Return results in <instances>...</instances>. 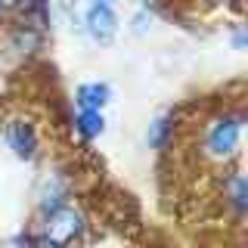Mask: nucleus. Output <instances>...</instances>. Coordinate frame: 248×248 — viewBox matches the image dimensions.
Masks as SVG:
<instances>
[{
	"instance_id": "obj_4",
	"label": "nucleus",
	"mask_w": 248,
	"mask_h": 248,
	"mask_svg": "<svg viewBox=\"0 0 248 248\" xmlns=\"http://www.w3.org/2000/svg\"><path fill=\"white\" fill-rule=\"evenodd\" d=\"M3 140H6V146L13 149L16 158L31 161V158L37 155V130H34V124H31V121H22V118L6 121Z\"/></svg>"
},
{
	"instance_id": "obj_11",
	"label": "nucleus",
	"mask_w": 248,
	"mask_h": 248,
	"mask_svg": "<svg viewBox=\"0 0 248 248\" xmlns=\"http://www.w3.org/2000/svg\"><path fill=\"white\" fill-rule=\"evenodd\" d=\"M149 25H152V16H149V10H140V13L134 16V34L143 37L146 31H149Z\"/></svg>"
},
{
	"instance_id": "obj_1",
	"label": "nucleus",
	"mask_w": 248,
	"mask_h": 248,
	"mask_svg": "<svg viewBox=\"0 0 248 248\" xmlns=\"http://www.w3.org/2000/svg\"><path fill=\"white\" fill-rule=\"evenodd\" d=\"M245 108H232V112H220L205 124L202 134V155L208 161H230L239 155L242 146V130H245Z\"/></svg>"
},
{
	"instance_id": "obj_9",
	"label": "nucleus",
	"mask_w": 248,
	"mask_h": 248,
	"mask_svg": "<svg viewBox=\"0 0 248 248\" xmlns=\"http://www.w3.org/2000/svg\"><path fill=\"white\" fill-rule=\"evenodd\" d=\"M223 199H227V205L232 208V214L242 220L245 208H248V183H245L242 170H232L230 174V183H227V189H223Z\"/></svg>"
},
{
	"instance_id": "obj_12",
	"label": "nucleus",
	"mask_w": 248,
	"mask_h": 248,
	"mask_svg": "<svg viewBox=\"0 0 248 248\" xmlns=\"http://www.w3.org/2000/svg\"><path fill=\"white\" fill-rule=\"evenodd\" d=\"M25 248H59V245L50 242V239L41 232V236H25Z\"/></svg>"
},
{
	"instance_id": "obj_2",
	"label": "nucleus",
	"mask_w": 248,
	"mask_h": 248,
	"mask_svg": "<svg viewBox=\"0 0 248 248\" xmlns=\"http://www.w3.org/2000/svg\"><path fill=\"white\" fill-rule=\"evenodd\" d=\"M44 220H46V223H44V236L50 239V242H56L59 248L78 242V239L84 236V230H87L84 214L78 211V208H72V205H62L59 211L46 214Z\"/></svg>"
},
{
	"instance_id": "obj_8",
	"label": "nucleus",
	"mask_w": 248,
	"mask_h": 248,
	"mask_svg": "<svg viewBox=\"0 0 248 248\" xmlns=\"http://www.w3.org/2000/svg\"><path fill=\"white\" fill-rule=\"evenodd\" d=\"M75 103L81 108H99V112H103V106L112 103V87H108L106 81L81 84V87L75 90Z\"/></svg>"
},
{
	"instance_id": "obj_13",
	"label": "nucleus",
	"mask_w": 248,
	"mask_h": 248,
	"mask_svg": "<svg viewBox=\"0 0 248 248\" xmlns=\"http://www.w3.org/2000/svg\"><path fill=\"white\" fill-rule=\"evenodd\" d=\"M232 46H236V50H245L248 46V31L242 25H236V31H232Z\"/></svg>"
},
{
	"instance_id": "obj_16",
	"label": "nucleus",
	"mask_w": 248,
	"mask_h": 248,
	"mask_svg": "<svg viewBox=\"0 0 248 248\" xmlns=\"http://www.w3.org/2000/svg\"><path fill=\"white\" fill-rule=\"evenodd\" d=\"M93 3H108V6H112V0H93Z\"/></svg>"
},
{
	"instance_id": "obj_7",
	"label": "nucleus",
	"mask_w": 248,
	"mask_h": 248,
	"mask_svg": "<svg viewBox=\"0 0 248 248\" xmlns=\"http://www.w3.org/2000/svg\"><path fill=\"white\" fill-rule=\"evenodd\" d=\"M62 205H68V180L65 177H59V174H53L50 180L44 183V189H41V202H37V208H41V214H53V211H59Z\"/></svg>"
},
{
	"instance_id": "obj_3",
	"label": "nucleus",
	"mask_w": 248,
	"mask_h": 248,
	"mask_svg": "<svg viewBox=\"0 0 248 248\" xmlns=\"http://www.w3.org/2000/svg\"><path fill=\"white\" fill-rule=\"evenodd\" d=\"M84 31L96 41L99 46H108L118 34V16L108 3H90L84 13Z\"/></svg>"
},
{
	"instance_id": "obj_6",
	"label": "nucleus",
	"mask_w": 248,
	"mask_h": 248,
	"mask_svg": "<svg viewBox=\"0 0 248 248\" xmlns=\"http://www.w3.org/2000/svg\"><path fill=\"white\" fill-rule=\"evenodd\" d=\"M174 127H177V112L174 108H165L161 115H155L149 130H146V143L152 146V149L165 152L170 146V140H174Z\"/></svg>"
},
{
	"instance_id": "obj_14",
	"label": "nucleus",
	"mask_w": 248,
	"mask_h": 248,
	"mask_svg": "<svg viewBox=\"0 0 248 248\" xmlns=\"http://www.w3.org/2000/svg\"><path fill=\"white\" fill-rule=\"evenodd\" d=\"M0 248H25V236H16V239H10V242H3Z\"/></svg>"
},
{
	"instance_id": "obj_15",
	"label": "nucleus",
	"mask_w": 248,
	"mask_h": 248,
	"mask_svg": "<svg viewBox=\"0 0 248 248\" xmlns=\"http://www.w3.org/2000/svg\"><path fill=\"white\" fill-rule=\"evenodd\" d=\"M3 10H6V0H0V16H3Z\"/></svg>"
},
{
	"instance_id": "obj_10",
	"label": "nucleus",
	"mask_w": 248,
	"mask_h": 248,
	"mask_svg": "<svg viewBox=\"0 0 248 248\" xmlns=\"http://www.w3.org/2000/svg\"><path fill=\"white\" fill-rule=\"evenodd\" d=\"M75 130H78L81 140H96L106 130L103 112H99V108H81V112L75 115Z\"/></svg>"
},
{
	"instance_id": "obj_5",
	"label": "nucleus",
	"mask_w": 248,
	"mask_h": 248,
	"mask_svg": "<svg viewBox=\"0 0 248 248\" xmlns=\"http://www.w3.org/2000/svg\"><path fill=\"white\" fill-rule=\"evenodd\" d=\"M44 41H46V31H41L37 25H31L28 19L16 22L10 37H6V46L16 53V56H31V53L44 50Z\"/></svg>"
}]
</instances>
